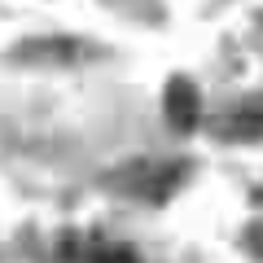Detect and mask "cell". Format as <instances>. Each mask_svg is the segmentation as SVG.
<instances>
[{
	"label": "cell",
	"instance_id": "6",
	"mask_svg": "<svg viewBox=\"0 0 263 263\" xmlns=\"http://www.w3.org/2000/svg\"><path fill=\"white\" fill-rule=\"evenodd\" d=\"M254 197H259V202H263V189H259V193H254Z\"/></svg>",
	"mask_w": 263,
	"mask_h": 263
},
{
	"label": "cell",
	"instance_id": "4",
	"mask_svg": "<svg viewBox=\"0 0 263 263\" xmlns=\"http://www.w3.org/2000/svg\"><path fill=\"white\" fill-rule=\"evenodd\" d=\"M66 254L75 263H141V254L136 250H127V246H119V241H70L66 246Z\"/></svg>",
	"mask_w": 263,
	"mask_h": 263
},
{
	"label": "cell",
	"instance_id": "2",
	"mask_svg": "<svg viewBox=\"0 0 263 263\" xmlns=\"http://www.w3.org/2000/svg\"><path fill=\"white\" fill-rule=\"evenodd\" d=\"M215 132L224 141H259L263 136V92L250 97V101H241V105H233L228 114H219Z\"/></svg>",
	"mask_w": 263,
	"mask_h": 263
},
{
	"label": "cell",
	"instance_id": "1",
	"mask_svg": "<svg viewBox=\"0 0 263 263\" xmlns=\"http://www.w3.org/2000/svg\"><path fill=\"white\" fill-rule=\"evenodd\" d=\"M123 197H141V202H167L180 184L189 180L184 162H167V158H136L127 167H119L114 176H105Z\"/></svg>",
	"mask_w": 263,
	"mask_h": 263
},
{
	"label": "cell",
	"instance_id": "5",
	"mask_svg": "<svg viewBox=\"0 0 263 263\" xmlns=\"http://www.w3.org/2000/svg\"><path fill=\"white\" fill-rule=\"evenodd\" d=\"M246 246H250V250L263 259V224H250V233H246Z\"/></svg>",
	"mask_w": 263,
	"mask_h": 263
},
{
	"label": "cell",
	"instance_id": "3",
	"mask_svg": "<svg viewBox=\"0 0 263 263\" xmlns=\"http://www.w3.org/2000/svg\"><path fill=\"white\" fill-rule=\"evenodd\" d=\"M162 110H167L171 127L193 132V127H197V119H202V97H197L193 79H180V75L171 79V84H167V97H162Z\"/></svg>",
	"mask_w": 263,
	"mask_h": 263
}]
</instances>
